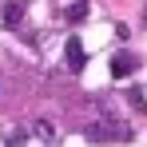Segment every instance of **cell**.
<instances>
[{
  "instance_id": "8",
  "label": "cell",
  "mask_w": 147,
  "mask_h": 147,
  "mask_svg": "<svg viewBox=\"0 0 147 147\" xmlns=\"http://www.w3.org/2000/svg\"><path fill=\"white\" fill-rule=\"evenodd\" d=\"M127 103H131L135 111H147V99H143V92H135V88L127 92Z\"/></svg>"
},
{
  "instance_id": "6",
  "label": "cell",
  "mask_w": 147,
  "mask_h": 147,
  "mask_svg": "<svg viewBox=\"0 0 147 147\" xmlns=\"http://www.w3.org/2000/svg\"><path fill=\"white\" fill-rule=\"evenodd\" d=\"M4 143L8 147H24L28 143V131L24 127H20V131H16V127H4Z\"/></svg>"
},
{
  "instance_id": "7",
  "label": "cell",
  "mask_w": 147,
  "mask_h": 147,
  "mask_svg": "<svg viewBox=\"0 0 147 147\" xmlns=\"http://www.w3.org/2000/svg\"><path fill=\"white\" fill-rule=\"evenodd\" d=\"M32 127H36V135H40V139H56V127H52L48 119H36Z\"/></svg>"
},
{
  "instance_id": "4",
  "label": "cell",
  "mask_w": 147,
  "mask_h": 147,
  "mask_svg": "<svg viewBox=\"0 0 147 147\" xmlns=\"http://www.w3.org/2000/svg\"><path fill=\"white\" fill-rule=\"evenodd\" d=\"M24 12H28L24 0H4V8H0V16H4V24H8V28H20Z\"/></svg>"
},
{
  "instance_id": "3",
  "label": "cell",
  "mask_w": 147,
  "mask_h": 147,
  "mask_svg": "<svg viewBox=\"0 0 147 147\" xmlns=\"http://www.w3.org/2000/svg\"><path fill=\"white\" fill-rule=\"evenodd\" d=\"M131 72H135V56L131 52H115L111 56V80H127Z\"/></svg>"
},
{
  "instance_id": "2",
  "label": "cell",
  "mask_w": 147,
  "mask_h": 147,
  "mask_svg": "<svg viewBox=\"0 0 147 147\" xmlns=\"http://www.w3.org/2000/svg\"><path fill=\"white\" fill-rule=\"evenodd\" d=\"M64 60H68V68H72V72H84L88 52H84V40H80V36H68V44H64Z\"/></svg>"
},
{
  "instance_id": "5",
  "label": "cell",
  "mask_w": 147,
  "mask_h": 147,
  "mask_svg": "<svg viewBox=\"0 0 147 147\" xmlns=\"http://www.w3.org/2000/svg\"><path fill=\"white\" fill-rule=\"evenodd\" d=\"M88 16H92V4H88V0H76V4L64 8V20H68V24H84Z\"/></svg>"
},
{
  "instance_id": "1",
  "label": "cell",
  "mask_w": 147,
  "mask_h": 147,
  "mask_svg": "<svg viewBox=\"0 0 147 147\" xmlns=\"http://www.w3.org/2000/svg\"><path fill=\"white\" fill-rule=\"evenodd\" d=\"M84 139H92V143H127L131 139V131L119 127V123H92V127H84Z\"/></svg>"
}]
</instances>
